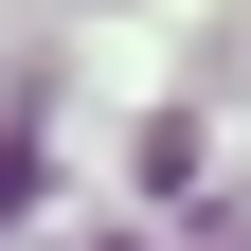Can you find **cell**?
Listing matches in <instances>:
<instances>
[{"label":"cell","mask_w":251,"mask_h":251,"mask_svg":"<svg viewBox=\"0 0 251 251\" xmlns=\"http://www.w3.org/2000/svg\"><path fill=\"white\" fill-rule=\"evenodd\" d=\"M215 251H251V215H215Z\"/></svg>","instance_id":"7a4b0ae2"},{"label":"cell","mask_w":251,"mask_h":251,"mask_svg":"<svg viewBox=\"0 0 251 251\" xmlns=\"http://www.w3.org/2000/svg\"><path fill=\"white\" fill-rule=\"evenodd\" d=\"M18 198H36V162H18V144H0V215H18Z\"/></svg>","instance_id":"6da1fadb"}]
</instances>
